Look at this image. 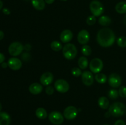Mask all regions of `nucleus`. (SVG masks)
I'll list each match as a JSON object with an SVG mask.
<instances>
[{"label": "nucleus", "mask_w": 126, "mask_h": 125, "mask_svg": "<svg viewBox=\"0 0 126 125\" xmlns=\"http://www.w3.org/2000/svg\"><path fill=\"white\" fill-rule=\"evenodd\" d=\"M116 36L113 30L108 28H102L98 31L97 40L98 44L103 47H109L114 44Z\"/></svg>", "instance_id": "1"}, {"label": "nucleus", "mask_w": 126, "mask_h": 125, "mask_svg": "<svg viewBox=\"0 0 126 125\" xmlns=\"http://www.w3.org/2000/svg\"><path fill=\"white\" fill-rule=\"evenodd\" d=\"M108 112L114 117H121L126 113V107L123 103L116 102L109 107Z\"/></svg>", "instance_id": "2"}, {"label": "nucleus", "mask_w": 126, "mask_h": 125, "mask_svg": "<svg viewBox=\"0 0 126 125\" xmlns=\"http://www.w3.org/2000/svg\"><path fill=\"white\" fill-rule=\"evenodd\" d=\"M62 49L63 55L66 60H71L76 58L78 50L74 44H70V43L65 44Z\"/></svg>", "instance_id": "3"}, {"label": "nucleus", "mask_w": 126, "mask_h": 125, "mask_svg": "<svg viewBox=\"0 0 126 125\" xmlns=\"http://www.w3.org/2000/svg\"><path fill=\"white\" fill-rule=\"evenodd\" d=\"M90 10L92 15L95 17H99L102 15L104 12V7L102 2L97 0H94L90 3Z\"/></svg>", "instance_id": "4"}, {"label": "nucleus", "mask_w": 126, "mask_h": 125, "mask_svg": "<svg viewBox=\"0 0 126 125\" xmlns=\"http://www.w3.org/2000/svg\"><path fill=\"white\" fill-rule=\"evenodd\" d=\"M24 49V47L18 42H14L9 46L8 51L10 55L12 56H17L21 54Z\"/></svg>", "instance_id": "5"}, {"label": "nucleus", "mask_w": 126, "mask_h": 125, "mask_svg": "<svg viewBox=\"0 0 126 125\" xmlns=\"http://www.w3.org/2000/svg\"><path fill=\"white\" fill-rule=\"evenodd\" d=\"M103 67V61L101 59L95 58L91 60L89 63V68L91 72L94 74H98L102 71Z\"/></svg>", "instance_id": "6"}, {"label": "nucleus", "mask_w": 126, "mask_h": 125, "mask_svg": "<svg viewBox=\"0 0 126 125\" xmlns=\"http://www.w3.org/2000/svg\"><path fill=\"white\" fill-rule=\"evenodd\" d=\"M49 120L55 125H60L63 122L64 116L58 111H53L49 115Z\"/></svg>", "instance_id": "7"}, {"label": "nucleus", "mask_w": 126, "mask_h": 125, "mask_svg": "<svg viewBox=\"0 0 126 125\" xmlns=\"http://www.w3.org/2000/svg\"><path fill=\"white\" fill-rule=\"evenodd\" d=\"M54 87L58 92L60 93H65L70 89V85L65 80L59 79L55 81Z\"/></svg>", "instance_id": "8"}, {"label": "nucleus", "mask_w": 126, "mask_h": 125, "mask_svg": "<svg viewBox=\"0 0 126 125\" xmlns=\"http://www.w3.org/2000/svg\"><path fill=\"white\" fill-rule=\"evenodd\" d=\"M108 82L110 87L116 88L121 87L122 83V79L120 75L118 74L113 73L110 75L108 77Z\"/></svg>", "instance_id": "9"}, {"label": "nucleus", "mask_w": 126, "mask_h": 125, "mask_svg": "<svg viewBox=\"0 0 126 125\" xmlns=\"http://www.w3.org/2000/svg\"><path fill=\"white\" fill-rule=\"evenodd\" d=\"M78 114V110L75 107L70 105L65 108L63 112V116L66 119L71 120L75 119Z\"/></svg>", "instance_id": "10"}, {"label": "nucleus", "mask_w": 126, "mask_h": 125, "mask_svg": "<svg viewBox=\"0 0 126 125\" xmlns=\"http://www.w3.org/2000/svg\"><path fill=\"white\" fill-rule=\"evenodd\" d=\"M78 41L82 45H86L88 43L90 39V34L88 31L86 29H82L79 32L78 34Z\"/></svg>", "instance_id": "11"}, {"label": "nucleus", "mask_w": 126, "mask_h": 125, "mask_svg": "<svg viewBox=\"0 0 126 125\" xmlns=\"http://www.w3.org/2000/svg\"><path fill=\"white\" fill-rule=\"evenodd\" d=\"M81 80L85 85L91 86L94 83V76L91 72L86 71L81 75Z\"/></svg>", "instance_id": "12"}, {"label": "nucleus", "mask_w": 126, "mask_h": 125, "mask_svg": "<svg viewBox=\"0 0 126 125\" xmlns=\"http://www.w3.org/2000/svg\"><path fill=\"white\" fill-rule=\"evenodd\" d=\"M54 80V75L50 72H46L43 74L40 77V82L43 85H50Z\"/></svg>", "instance_id": "13"}, {"label": "nucleus", "mask_w": 126, "mask_h": 125, "mask_svg": "<svg viewBox=\"0 0 126 125\" xmlns=\"http://www.w3.org/2000/svg\"><path fill=\"white\" fill-rule=\"evenodd\" d=\"M8 66L10 69L14 71H17L19 70L22 66V62L20 60H19L17 58H11L8 60Z\"/></svg>", "instance_id": "14"}, {"label": "nucleus", "mask_w": 126, "mask_h": 125, "mask_svg": "<svg viewBox=\"0 0 126 125\" xmlns=\"http://www.w3.org/2000/svg\"><path fill=\"white\" fill-rule=\"evenodd\" d=\"M73 38V34L70 29H65L60 34V39L63 43H68Z\"/></svg>", "instance_id": "15"}, {"label": "nucleus", "mask_w": 126, "mask_h": 125, "mask_svg": "<svg viewBox=\"0 0 126 125\" xmlns=\"http://www.w3.org/2000/svg\"><path fill=\"white\" fill-rule=\"evenodd\" d=\"M43 86L39 83H33L29 87V91L34 95L40 94L43 91Z\"/></svg>", "instance_id": "16"}, {"label": "nucleus", "mask_w": 126, "mask_h": 125, "mask_svg": "<svg viewBox=\"0 0 126 125\" xmlns=\"http://www.w3.org/2000/svg\"><path fill=\"white\" fill-rule=\"evenodd\" d=\"M10 123V115L4 112H0V125H9Z\"/></svg>", "instance_id": "17"}, {"label": "nucleus", "mask_w": 126, "mask_h": 125, "mask_svg": "<svg viewBox=\"0 0 126 125\" xmlns=\"http://www.w3.org/2000/svg\"><path fill=\"white\" fill-rule=\"evenodd\" d=\"M46 2L44 0H32L33 7L38 11H43L45 8Z\"/></svg>", "instance_id": "18"}, {"label": "nucleus", "mask_w": 126, "mask_h": 125, "mask_svg": "<svg viewBox=\"0 0 126 125\" xmlns=\"http://www.w3.org/2000/svg\"><path fill=\"white\" fill-rule=\"evenodd\" d=\"M98 104L102 109H107L110 107V102L105 96H101L98 99Z\"/></svg>", "instance_id": "19"}, {"label": "nucleus", "mask_w": 126, "mask_h": 125, "mask_svg": "<svg viewBox=\"0 0 126 125\" xmlns=\"http://www.w3.org/2000/svg\"><path fill=\"white\" fill-rule=\"evenodd\" d=\"M115 10L118 13H126V1H121L115 6Z\"/></svg>", "instance_id": "20"}, {"label": "nucleus", "mask_w": 126, "mask_h": 125, "mask_svg": "<svg viewBox=\"0 0 126 125\" xmlns=\"http://www.w3.org/2000/svg\"><path fill=\"white\" fill-rule=\"evenodd\" d=\"M36 116L37 118L41 120H43L47 117V113L46 109H44L43 107H39L36 109L35 112Z\"/></svg>", "instance_id": "21"}, {"label": "nucleus", "mask_w": 126, "mask_h": 125, "mask_svg": "<svg viewBox=\"0 0 126 125\" xmlns=\"http://www.w3.org/2000/svg\"><path fill=\"white\" fill-rule=\"evenodd\" d=\"M98 23L103 26H108L111 23V19L107 15L101 16L98 19Z\"/></svg>", "instance_id": "22"}, {"label": "nucleus", "mask_w": 126, "mask_h": 125, "mask_svg": "<svg viewBox=\"0 0 126 125\" xmlns=\"http://www.w3.org/2000/svg\"><path fill=\"white\" fill-rule=\"evenodd\" d=\"M78 63L79 67L81 69H86L87 67V66H88L89 61L86 57H85V56H81L79 58Z\"/></svg>", "instance_id": "23"}, {"label": "nucleus", "mask_w": 126, "mask_h": 125, "mask_svg": "<svg viewBox=\"0 0 126 125\" xmlns=\"http://www.w3.org/2000/svg\"><path fill=\"white\" fill-rule=\"evenodd\" d=\"M95 79L98 83H100V84H104L108 80L107 76L103 73L96 74L95 76Z\"/></svg>", "instance_id": "24"}, {"label": "nucleus", "mask_w": 126, "mask_h": 125, "mask_svg": "<svg viewBox=\"0 0 126 125\" xmlns=\"http://www.w3.org/2000/svg\"><path fill=\"white\" fill-rule=\"evenodd\" d=\"M50 48L54 51H59L63 49V45L60 42L57 40H54L50 44Z\"/></svg>", "instance_id": "25"}, {"label": "nucleus", "mask_w": 126, "mask_h": 125, "mask_svg": "<svg viewBox=\"0 0 126 125\" xmlns=\"http://www.w3.org/2000/svg\"><path fill=\"white\" fill-rule=\"evenodd\" d=\"M81 51H82V53L84 56H89L92 53V49H91V47L89 45H86V44L82 46Z\"/></svg>", "instance_id": "26"}, {"label": "nucleus", "mask_w": 126, "mask_h": 125, "mask_svg": "<svg viewBox=\"0 0 126 125\" xmlns=\"http://www.w3.org/2000/svg\"><path fill=\"white\" fill-rule=\"evenodd\" d=\"M108 96L111 99H116L119 96V92L115 89H111L108 91Z\"/></svg>", "instance_id": "27"}, {"label": "nucleus", "mask_w": 126, "mask_h": 125, "mask_svg": "<svg viewBox=\"0 0 126 125\" xmlns=\"http://www.w3.org/2000/svg\"><path fill=\"white\" fill-rule=\"evenodd\" d=\"M117 44L121 48L126 47V37L121 36L117 40Z\"/></svg>", "instance_id": "28"}, {"label": "nucleus", "mask_w": 126, "mask_h": 125, "mask_svg": "<svg viewBox=\"0 0 126 125\" xmlns=\"http://www.w3.org/2000/svg\"><path fill=\"white\" fill-rule=\"evenodd\" d=\"M96 21H97V20H96L95 17L92 15H90L87 17V19H86V23L88 25L92 26L96 23Z\"/></svg>", "instance_id": "29"}, {"label": "nucleus", "mask_w": 126, "mask_h": 125, "mask_svg": "<svg viewBox=\"0 0 126 125\" xmlns=\"http://www.w3.org/2000/svg\"><path fill=\"white\" fill-rule=\"evenodd\" d=\"M82 72L81 69H79V67H73L71 69V74H72L73 75L76 77H79L80 75H82Z\"/></svg>", "instance_id": "30"}, {"label": "nucleus", "mask_w": 126, "mask_h": 125, "mask_svg": "<svg viewBox=\"0 0 126 125\" xmlns=\"http://www.w3.org/2000/svg\"><path fill=\"white\" fill-rule=\"evenodd\" d=\"M119 95L120 96L121 98H126V86H121L119 87Z\"/></svg>", "instance_id": "31"}, {"label": "nucleus", "mask_w": 126, "mask_h": 125, "mask_svg": "<svg viewBox=\"0 0 126 125\" xmlns=\"http://www.w3.org/2000/svg\"><path fill=\"white\" fill-rule=\"evenodd\" d=\"M46 93L48 95H52V94H54V88H53V87L50 85L47 86V87L46 88Z\"/></svg>", "instance_id": "32"}, {"label": "nucleus", "mask_w": 126, "mask_h": 125, "mask_svg": "<svg viewBox=\"0 0 126 125\" xmlns=\"http://www.w3.org/2000/svg\"><path fill=\"white\" fill-rule=\"evenodd\" d=\"M114 125H126V123L123 120H119L116 121Z\"/></svg>", "instance_id": "33"}, {"label": "nucleus", "mask_w": 126, "mask_h": 125, "mask_svg": "<svg viewBox=\"0 0 126 125\" xmlns=\"http://www.w3.org/2000/svg\"><path fill=\"white\" fill-rule=\"evenodd\" d=\"M5 56L2 53H0V64H2L4 61Z\"/></svg>", "instance_id": "34"}, {"label": "nucleus", "mask_w": 126, "mask_h": 125, "mask_svg": "<svg viewBox=\"0 0 126 125\" xmlns=\"http://www.w3.org/2000/svg\"><path fill=\"white\" fill-rule=\"evenodd\" d=\"M2 12H3L5 15H9L10 13H11L10 11L7 8L3 9H2Z\"/></svg>", "instance_id": "35"}, {"label": "nucleus", "mask_w": 126, "mask_h": 125, "mask_svg": "<svg viewBox=\"0 0 126 125\" xmlns=\"http://www.w3.org/2000/svg\"><path fill=\"white\" fill-rule=\"evenodd\" d=\"M44 1H45L46 3L48 4H51L54 2L55 0H44Z\"/></svg>", "instance_id": "36"}, {"label": "nucleus", "mask_w": 126, "mask_h": 125, "mask_svg": "<svg viewBox=\"0 0 126 125\" xmlns=\"http://www.w3.org/2000/svg\"><path fill=\"white\" fill-rule=\"evenodd\" d=\"M8 66V64L6 63V62H2V64H1V67H2V68H6V67Z\"/></svg>", "instance_id": "37"}, {"label": "nucleus", "mask_w": 126, "mask_h": 125, "mask_svg": "<svg viewBox=\"0 0 126 125\" xmlns=\"http://www.w3.org/2000/svg\"><path fill=\"white\" fill-rule=\"evenodd\" d=\"M4 34L3 32L2 31H0V40H2L4 38Z\"/></svg>", "instance_id": "38"}, {"label": "nucleus", "mask_w": 126, "mask_h": 125, "mask_svg": "<svg viewBox=\"0 0 126 125\" xmlns=\"http://www.w3.org/2000/svg\"><path fill=\"white\" fill-rule=\"evenodd\" d=\"M110 116H111V114L109 112H107L105 113V116L106 118H109Z\"/></svg>", "instance_id": "39"}, {"label": "nucleus", "mask_w": 126, "mask_h": 125, "mask_svg": "<svg viewBox=\"0 0 126 125\" xmlns=\"http://www.w3.org/2000/svg\"><path fill=\"white\" fill-rule=\"evenodd\" d=\"M2 6H3V3H2V1L0 0V10L2 8Z\"/></svg>", "instance_id": "40"}, {"label": "nucleus", "mask_w": 126, "mask_h": 125, "mask_svg": "<svg viewBox=\"0 0 126 125\" xmlns=\"http://www.w3.org/2000/svg\"><path fill=\"white\" fill-rule=\"evenodd\" d=\"M123 22H124V25H125L126 26V15L124 16V20H123Z\"/></svg>", "instance_id": "41"}, {"label": "nucleus", "mask_w": 126, "mask_h": 125, "mask_svg": "<svg viewBox=\"0 0 126 125\" xmlns=\"http://www.w3.org/2000/svg\"><path fill=\"white\" fill-rule=\"evenodd\" d=\"M1 109H2V105H1V104L0 103V112H1Z\"/></svg>", "instance_id": "42"}, {"label": "nucleus", "mask_w": 126, "mask_h": 125, "mask_svg": "<svg viewBox=\"0 0 126 125\" xmlns=\"http://www.w3.org/2000/svg\"><path fill=\"white\" fill-rule=\"evenodd\" d=\"M60 1H66V0H60Z\"/></svg>", "instance_id": "43"}, {"label": "nucleus", "mask_w": 126, "mask_h": 125, "mask_svg": "<svg viewBox=\"0 0 126 125\" xmlns=\"http://www.w3.org/2000/svg\"></svg>", "instance_id": "44"}, {"label": "nucleus", "mask_w": 126, "mask_h": 125, "mask_svg": "<svg viewBox=\"0 0 126 125\" xmlns=\"http://www.w3.org/2000/svg\"></svg>", "instance_id": "45"}]
</instances>
